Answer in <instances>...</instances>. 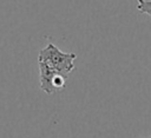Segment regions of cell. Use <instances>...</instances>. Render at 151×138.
I'll return each instance as SVG.
<instances>
[{
  "label": "cell",
  "mask_w": 151,
  "mask_h": 138,
  "mask_svg": "<svg viewBox=\"0 0 151 138\" xmlns=\"http://www.w3.org/2000/svg\"><path fill=\"white\" fill-rule=\"evenodd\" d=\"M137 9L151 18V0H137Z\"/></svg>",
  "instance_id": "obj_3"
},
{
  "label": "cell",
  "mask_w": 151,
  "mask_h": 138,
  "mask_svg": "<svg viewBox=\"0 0 151 138\" xmlns=\"http://www.w3.org/2000/svg\"><path fill=\"white\" fill-rule=\"evenodd\" d=\"M38 64L40 88L47 94H54L57 92L63 91L66 86L68 77L60 73L59 71H57L42 60H38Z\"/></svg>",
  "instance_id": "obj_2"
},
{
  "label": "cell",
  "mask_w": 151,
  "mask_h": 138,
  "mask_svg": "<svg viewBox=\"0 0 151 138\" xmlns=\"http://www.w3.org/2000/svg\"><path fill=\"white\" fill-rule=\"evenodd\" d=\"M77 59L76 53H66L58 48L54 44H47L42 50H40L38 60L47 63L50 66L59 71L60 73L68 77V74L74 70V60Z\"/></svg>",
  "instance_id": "obj_1"
},
{
  "label": "cell",
  "mask_w": 151,
  "mask_h": 138,
  "mask_svg": "<svg viewBox=\"0 0 151 138\" xmlns=\"http://www.w3.org/2000/svg\"><path fill=\"white\" fill-rule=\"evenodd\" d=\"M149 138H151V137H149Z\"/></svg>",
  "instance_id": "obj_4"
}]
</instances>
